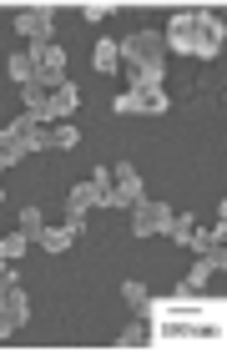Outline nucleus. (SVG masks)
Masks as SVG:
<instances>
[{
  "instance_id": "obj_1",
  "label": "nucleus",
  "mask_w": 227,
  "mask_h": 353,
  "mask_svg": "<svg viewBox=\"0 0 227 353\" xmlns=\"http://www.w3.org/2000/svg\"><path fill=\"white\" fill-rule=\"evenodd\" d=\"M161 46H167V56L217 61L222 56V21L213 10H177L167 21V30H161Z\"/></svg>"
},
{
  "instance_id": "obj_2",
  "label": "nucleus",
  "mask_w": 227,
  "mask_h": 353,
  "mask_svg": "<svg viewBox=\"0 0 227 353\" xmlns=\"http://www.w3.org/2000/svg\"><path fill=\"white\" fill-rule=\"evenodd\" d=\"M121 66L132 71V81L141 86H161L167 81V46H161V30H137V36L117 41Z\"/></svg>"
},
{
  "instance_id": "obj_3",
  "label": "nucleus",
  "mask_w": 227,
  "mask_h": 353,
  "mask_svg": "<svg viewBox=\"0 0 227 353\" xmlns=\"http://www.w3.org/2000/svg\"><path fill=\"white\" fill-rule=\"evenodd\" d=\"M167 106H172L167 91H161V86H141V81H132L117 101H111L117 117H167Z\"/></svg>"
},
{
  "instance_id": "obj_4",
  "label": "nucleus",
  "mask_w": 227,
  "mask_h": 353,
  "mask_svg": "<svg viewBox=\"0 0 227 353\" xmlns=\"http://www.w3.org/2000/svg\"><path fill=\"white\" fill-rule=\"evenodd\" d=\"M137 197H147V192H141V172H137L132 162H117V167H111V187L101 192V207H117V212H126Z\"/></svg>"
},
{
  "instance_id": "obj_5",
  "label": "nucleus",
  "mask_w": 227,
  "mask_h": 353,
  "mask_svg": "<svg viewBox=\"0 0 227 353\" xmlns=\"http://www.w3.org/2000/svg\"><path fill=\"white\" fill-rule=\"evenodd\" d=\"M126 212H132V232H137V237H157V232L167 237L172 217H177L167 202H147V197H137L132 207H126Z\"/></svg>"
},
{
  "instance_id": "obj_6",
  "label": "nucleus",
  "mask_w": 227,
  "mask_h": 353,
  "mask_svg": "<svg viewBox=\"0 0 227 353\" xmlns=\"http://www.w3.org/2000/svg\"><path fill=\"white\" fill-rule=\"evenodd\" d=\"M15 36L51 41V36H56V10H51V6H41V10H21V15H15Z\"/></svg>"
},
{
  "instance_id": "obj_7",
  "label": "nucleus",
  "mask_w": 227,
  "mask_h": 353,
  "mask_svg": "<svg viewBox=\"0 0 227 353\" xmlns=\"http://www.w3.org/2000/svg\"><path fill=\"white\" fill-rule=\"evenodd\" d=\"M46 111H51V121H71L81 111V91L71 81H61L56 91H46Z\"/></svg>"
},
{
  "instance_id": "obj_8",
  "label": "nucleus",
  "mask_w": 227,
  "mask_h": 353,
  "mask_svg": "<svg viewBox=\"0 0 227 353\" xmlns=\"http://www.w3.org/2000/svg\"><path fill=\"white\" fill-rule=\"evenodd\" d=\"M0 308H6V313L15 318V328H26V323H30V298H26V288H21V283H10V288H6Z\"/></svg>"
},
{
  "instance_id": "obj_9",
  "label": "nucleus",
  "mask_w": 227,
  "mask_h": 353,
  "mask_svg": "<svg viewBox=\"0 0 227 353\" xmlns=\"http://www.w3.org/2000/svg\"><path fill=\"white\" fill-rule=\"evenodd\" d=\"M81 141V132L71 121H56V126H46V152H66V147H76Z\"/></svg>"
},
{
  "instance_id": "obj_10",
  "label": "nucleus",
  "mask_w": 227,
  "mask_h": 353,
  "mask_svg": "<svg viewBox=\"0 0 227 353\" xmlns=\"http://www.w3.org/2000/svg\"><path fill=\"white\" fill-rule=\"evenodd\" d=\"M91 66L101 71V76H111L121 66V51H117V41H96V51H91Z\"/></svg>"
},
{
  "instance_id": "obj_11",
  "label": "nucleus",
  "mask_w": 227,
  "mask_h": 353,
  "mask_svg": "<svg viewBox=\"0 0 227 353\" xmlns=\"http://www.w3.org/2000/svg\"><path fill=\"white\" fill-rule=\"evenodd\" d=\"M213 278H217V268L207 263V258H197V263H192V272L182 278V293H202V288L213 283Z\"/></svg>"
},
{
  "instance_id": "obj_12",
  "label": "nucleus",
  "mask_w": 227,
  "mask_h": 353,
  "mask_svg": "<svg viewBox=\"0 0 227 353\" xmlns=\"http://www.w3.org/2000/svg\"><path fill=\"white\" fill-rule=\"evenodd\" d=\"M36 243H41L46 252H66V248L76 243V232H71V228H41V237H36Z\"/></svg>"
},
{
  "instance_id": "obj_13",
  "label": "nucleus",
  "mask_w": 227,
  "mask_h": 353,
  "mask_svg": "<svg viewBox=\"0 0 227 353\" xmlns=\"http://www.w3.org/2000/svg\"><path fill=\"white\" fill-rule=\"evenodd\" d=\"M26 248H30V237H26L21 228L0 237V258H6V263H21V258H26Z\"/></svg>"
},
{
  "instance_id": "obj_14",
  "label": "nucleus",
  "mask_w": 227,
  "mask_h": 353,
  "mask_svg": "<svg viewBox=\"0 0 227 353\" xmlns=\"http://www.w3.org/2000/svg\"><path fill=\"white\" fill-rule=\"evenodd\" d=\"M6 76H10V81H21V86H26L30 76H36V61H30L26 51H15V56L6 61Z\"/></svg>"
},
{
  "instance_id": "obj_15",
  "label": "nucleus",
  "mask_w": 227,
  "mask_h": 353,
  "mask_svg": "<svg viewBox=\"0 0 227 353\" xmlns=\"http://www.w3.org/2000/svg\"><path fill=\"white\" fill-rule=\"evenodd\" d=\"M147 343H152V328L147 323H132V328L117 333V348H147Z\"/></svg>"
},
{
  "instance_id": "obj_16",
  "label": "nucleus",
  "mask_w": 227,
  "mask_h": 353,
  "mask_svg": "<svg viewBox=\"0 0 227 353\" xmlns=\"http://www.w3.org/2000/svg\"><path fill=\"white\" fill-rule=\"evenodd\" d=\"M192 228H197V217H192V212H177V217H172V228H167V237H172V243H182V248H187Z\"/></svg>"
},
{
  "instance_id": "obj_17",
  "label": "nucleus",
  "mask_w": 227,
  "mask_h": 353,
  "mask_svg": "<svg viewBox=\"0 0 227 353\" xmlns=\"http://www.w3.org/2000/svg\"><path fill=\"white\" fill-rule=\"evenodd\" d=\"M41 228H46V222H41V207H21V232L30 237V243L41 237Z\"/></svg>"
},
{
  "instance_id": "obj_18",
  "label": "nucleus",
  "mask_w": 227,
  "mask_h": 353,
  "mask_svg": "<svg viewBox=\"0 0 227 353\" xmlns=\"http://www.w3.org/2000/svg\"><path fill=\"white\" fill-rule=\"evenodd\" d=\"M121 298H126V303H132V308L141 313V308H147V298H152V293H147L141 283H121Z\"/></svg>"
},
{
  "instance_id": "obj_19",
  "label": "nucleus",
  "mask_w": 227,
  "mask_h": 353,
  "mask_svg": "<svg viewBox=\"0 0 227 353\" xmlns=\"http://www.w3.org/2000/svg\"><path fill=\"white\" fill-rule=\"evenodd\" d=\"M81 15H86L91 26H101L106 15H111V0H86V6H81Z\"/></svg>"
},
{
  "instance_id": "obj_20",
  "label": "nucleus",
  "mask_w": 227,
  "mask_h": 353,
  "mask_svg": "<svg viewBox=\"0 0 227 353\" xmlns=\"http://www.w3.org/2000/svg\"><path fill=\"white\" fill-rule=\"evenodd\" d=\"M15 333H21V328H15V318H10L6 308H0V343H6V339H15Z\"/></svg>"
},
{
  "instance_id": "obj_21",
  "label": "nucleus",
  "mask_w": 227,
  "mask_h": 353,
  "mask_svg": "<svg viewBox=\"0 0 227 353\" xmlns=\"http://www.w3.org/2000/svg\"><path fill=\"white\" fill-rule=\"evenodd\" d=\"M91 182L106 192V187H111V167H91Z\"/></svg>"
},
{
  "instance_id": "obj_22",
  "label": "nucleus",
  "mask_w": 227,
  "mask_h": 353,
  "mask_svg": "<svg viewBox=\"0 0 227 353\" xmlns=\"http://www.w3.org/2000/svg\"><path fill=\"white\" fill-rule=\"evenodd\" d=\"M6 268H10V263H6V258H0V283H6Z\"/></svg>"
},
{
  "instance_id": "obj_23",
  "label": "nucleus",
  "mask_w": 227,
  "mask_h": 353,
  "mask_svg": "<svg viewBox=\"0 0 227 353\" xmlns=\"http://www.w3.org/2000/svg\"><path fill=\"white\" fill-rule=\"evenodd\" d=\"M6 288H10V283H0V298H6Z\"/></svg>"
},
{
  "instance_id": "obj_24",
  "label": "nucleus",
  "mask_w": 227,
  "mask_h": 353,
  "mask_svg": "<svg viewBox=\"0 0 227 353\" xmlns=\"http://www.w3.org/2000/svg\"><path fill=\"white\" fill-rule=\"evenodd\" d=\"M0 202H6V192H0Z\"/></svg>"
}]
</instances>
